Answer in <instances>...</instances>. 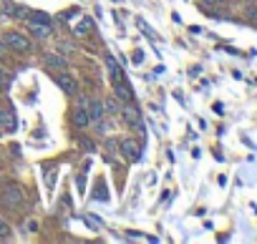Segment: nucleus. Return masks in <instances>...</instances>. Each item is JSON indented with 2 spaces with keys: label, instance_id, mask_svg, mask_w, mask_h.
I'll return each instance as SVG.
<instances>
[{
  "label": "nucleus",
  "instance_id": "f257e3e1",
  "mask_svg": "<svg viewBox=\"0 0 257 244\" xmlns=\"http://www.w3.org/2000/svg\"><path fill=\"white\" fill-rule=\"evenodd\" d=\"M3 43L8 46V51H15L20 56H28L33 51V43H30V38L23 33V30H8L3 35Z\"/></svg>",
  "mask_w": 257,
  "mask_h": 244
},
{
  "label": "nucleus",
  "instance_id": "f03ea898",
  "mask_svg": "<svg viewBox=\"0 0 257 244\" xmlns=\"http://www.w3.org/2000/svg\"><path fill=\"white\" fill-rule=\"evenodd\" d=\"M0 201H3L5 207H10V209L23 207V204H25V191H23V186L8 184V186L3 189V194H0Z\"/></svg>",
  "mask_w": 257,
  "mask_h": 244
},
{
  "label": "nucleus",
  "instance_id": "7ed1b4c3",
  "mask_svg": "<svg viewBox=\"0 0 257 244\" xmlns=\"http://www.w3.org/2000/svg\"><path fill=\"white\" fill-rule=\"evenodd\" d=\"M121 121H124V124L131 129V131H144V121H141V113H139V108L134 106V101L131 103H126V106H121Z\"/></svg>",
  "mask_w": 257,
  "mask_h": 244
},
{
  "label": "nucleus",
  "instance_id": "20e7f679",
  "mask_svg": "<svg viewBox=\"0 0 257 244\" xmlns=\"http://www.w3.org/2000/svg\"><path fill=\"white\" fill-rule=\"evenodd\" d=\"M71 121H73V126H79V129H84V126L91 124V118H88V98L79 96L76 106L71 108Z\"/></svg>",
  "mask_w": 257,
  "mask_h": 244
},
{
  "label": "nucleus",
  "instance_id": "39448f33",
  "mask_svg": "<svg viewBox=\"0 0 257 244\" xmlns=\"http://www.w3.org/2000/svg\"><path fill=\"white\" fill-rule=\"evenodd\" d=\"M56 83H58V88H61L66 96H76V93H79V81L73 78L68 71L56 73Z\"/></svg>",
  "mask_w": 257,
  "mask_h": 244
},
{
  "label": "nucleus",
  "instance_id": "423d86ee",
  "mask_svg": "<svg viewBox=\"0 0 257 244\" xmlns=\"http://www.w3.org/2000/svg\"><path fill=\"white\" fill-rule=\"evenodd\" d=\"M15 129H18V116H15L13 106L0 108V131H3V134H13Z\"/></svg>",
  "mask_w": 257,
  "mask_h": 244
},
{
  "label": "nucleus",
  "instance_id": "0eeeda50",
  "mask_svg": "<svg viewBox=\"0 0 257 244\" xmlns=\"http://www.w3.org/2000/svg\"><path fill=\"white\" fill-rule=\"evenodd\" d=\"M43 63H46L48 71H66L68 68V58L63 53H58V51H46L43 53Z\"/></svg>",
  "mask_w": 257,
  "mask_h": 244
},
{
  "label": "nucleus",
  "instance_id": "6e6552de",
  "mask_svg": "<svg viewBox=\"0 0 257 244\" xmlns=\"http://www.w3.org/2000/svg\"><path fill=\"white\" fill-rule=\"evenodd\" d=\"M28 30H30L33 38L43 40V38H51V33H53V23H41V20L28 18Z\"/></svg>",
  "mask_w": 257,
  "mask_h": 244
},
{
  "label": "nucleus",
  "instance_id": "1a4fd4ad",
  "mask_svg": "<svg viewBox=\"0 0 257 244\" xmlns=\"http://www.w3.org/2000/svg\"><path fill=\"white\" fill-rule=\"evenodd\" d=\"M119 149H121L124 159L131 161V164H134V161H139V156H141V151H139V141H136V139H121Z\"/></svg>",
  "mask_w": 257,
  "mask_h": 244
},
{
  "label": "nucleus",
  "instance_id": "9d476101",
  "mask_svg": "<svg viewBox=\"0 0 257 244\" xmlns=\"http://www.w3.org/2000/svg\"><path fill=\"white\" fill-rule=\"evenodd\" d=\"M88 118H91V124H98V121L106 118V111H103V101H101V98L88 101Z\"/></svg>",
  "mask_w": 257,
  "mask_h": 244
},
{
  "label": "nucleus",
  "instance_id": "9b49d317",
  "mask_svg": "<svg viewBox=\"0 0 257 244\" xmlns=\"http://www.w3.org/2000/svg\"><path fill=\"white\" fill-rule=\"evenodd\" d=\"M91 28H93V20L91 18H81V23L73 25V35H76V38H86L91 33Z\"/></svg>",
  "mask_w": 257,
  "mask_h": 244
},
{
  "label": "nucleus",
  "instance_id": "f8f14e48",
  "mask_svg": "<svg viewBox=\"0 0 257 244\" xmlns=\"http://www.w3.org/2000/svg\"><path fill=\"white\" fill-rule=\"evenodd\" d=\"M103 111H106L108 116H116V113L121 111V101H119L116 96H114V98H106V101H103Z\"/></svg>",
  "mask_w": 257,
  "mask_h": 244
},
{
  "label": "nucleus",
  "instance_id": "ddd939ff",
  "mask_svg": "<svg viewBox=\"0 0 257 244\" xmlns=\"http://www.w3.org/2000/svg\"><path fill=\"white\" fill-rule=\"evenodd\" d=\"M10 232H13V229H10V224H8L3 217H0V239H8V237H10Z\"/></svg>",
  "mask_w": 257,
  "mask_h": 244
},
{
  "label": "nucleus",
  "instance_id": "4468645a",
  "mask_svg": "<svg viewBox=\"0 0 257 244\" xmlns=\"http://www.w3.org/2000/svg\"><path fill=\"white\" fill-rule=\"evenodd\" d=\"M8 81H10V78H8L5 68H0V93H3V91L8 88Z\"/></svg>",
  "mask_w": 257,
  "mask_h": 244
},
{
  "label": "nucleus",
  "instance_id": "2eb2a0df",
  "mask_svg": "<svg viewBox=\"0 0 257 244\" xmlns=\"http://www.w3.org/2000/svg\"><path fill=\"white\" fill-rule=\"evenodd\" d=\"M79 146H84L86 151H93V141H88V139H79Z\"/></svg>",
  "mask_w": 257,
  "mask_h": 244
},
{
  "label": "nucleus",
  "instance_id": "dca6fc26",
  "mask_svg": "<svg viewBox=\"0 0 257 244\" xmlns=\"http://www.w3.org/2000/svg\"><path fill=\"white\" fill-rule=\"evenodd\" d=\"M141 61H144V53L136 51V53H134V63H141Z\"/></svg>",
  "mask_w": 257,
  "mask_h": 244
},
{
  "label": "nucleus",
  "instance_id": "f3484780",
  "mask_svg": "<svg viewBox=\"0 0 257 244\" xmlns=\"http://www.w3.org/2000/svg\"><path fill=\"white\" fill-rule=\"evenodd\" d=\"M5 53H8V46H5V43H3V40H0V58H3V56H5Z\"/></svg>",
  "mask_w": 257,
  "mask_h": 244
},
{
  "label": "nucleus",
  "instance_id": "a211bd4d",
  "mask_svg": "<svg viewBox=\"0 0 257 244\" xmlns=\"http://www.w3.org/2000/svg\"><path fill=\"white\" fill-rule=\"evenodd\" d=\"M204 3H209V5H212V3H219V0H204Z\"/></svg>",
  "mask_w": 257,
  "mask_h": 244
},
{
  "label": "nucleus",
  "instance_id": "6ab92c4d",
  "mask_svg": "<svg viewBox=\"0 0 257 244\" xmlns=\"http://www.w3.org/2000/svg\"><path fill=\"white\" fill-rule=\"evenodd\" d=\"M0 20H3V8H0Z\"/></svg>",
  "mask_w": 257,
  "mask_h": 244
}]
</instances>
